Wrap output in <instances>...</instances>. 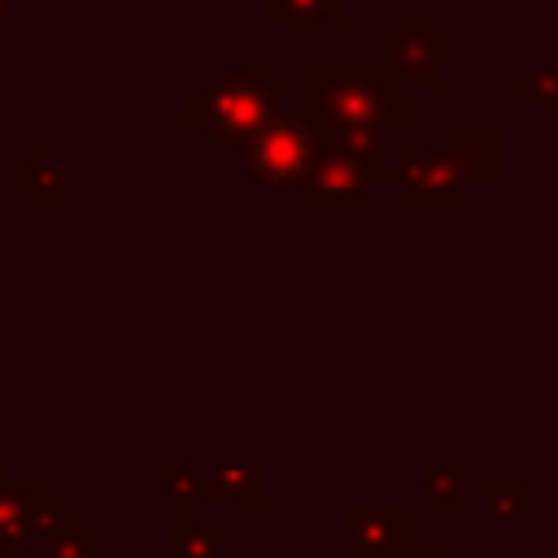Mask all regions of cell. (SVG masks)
Here are the masks:
<instances>
[{
	"instance_id": "cell-1",
	"label": "cell",
	"mask_w": 558,
	"mask_h": 558,
	"mask_svg": "<svg viewBox=\"0 0 558 558\" xmlns=\"http://www.w3.org/2000/svg\"><path fill=\"white\" fill-rule=\"evenodd\" d=\"M279 113L283 87L266 83L262 70H209L196 92H187V118L209 144H248Z\"/></svg>"
},
{
	"instance_id": "cell-2",
	"label": "cell",
	"mask_w": 558,
	"mask_h": 558,
	"mask_svg": "<svg viewBox=\"0 0 558 558\" xmlns=\"http://www.w3.org/2000/svg\"><path fill=\"white\" fill-rule=\"evenodd\" d=\"M401 78L392 70H305V118L323 126H371L401 122Z\"/></svg>"
},
{
	"instance_id": "cell-3",
	"label": "cell",
	"mask_w": 558,
	"mask_h": 558,
	"mask_svg": "<svg viewBox=\"0 0 558 558\" xmlns=\"http://www.w3.org/2000/svg\"><path fill=\"white\" fill-rule=\"evenodd\" d=\"M314 157H318V135L305 113H296V118L279 113L244 144V170L253 183H266V187L301 183L305 170L314 166Z\"/></svg>"
},
{
	"instance_id": "cell-4",
	"label": "cell",
	"mask_w": 558,
	"mask_h": 558,
	"mask_svg": "<svg viewBox=\"0 0 558 558\" xmlns=\"http://www.w3.org/2000/svg\"><path fill=\"white\" fill-rule=\"evenodd\" d=\"M405 192V201L414 205H453L462 196V174L453 170L445 148H410L401 157V170L392 174Z\"/></svg>"
},
{
	"instance_id": "cell-5",
	"label": "cell",
	"mask_w": 558,
	"mask_h": 558,
	"mask_svg": "<svg viewBox=\"0 0 558 558\" xmlns=\"http://www.w3.org/2000/svg\"><path fill=\"white\" fill-rule=\"evenodd\" d=\"M301 187H305V201H310V205H357V201L375 187V179H371V170L357 166L353 157L331 153V148H318V157H314V166L305 170Z\"/></svg>"
},
{
	"instance_id": "cell-6",
	"label": "cell",
	"mask_w": 558,
	"mask_h": 558,
	"mask_svg": "<svg viewBox=\"0 0 558 558\" xmlns=\"http://www.w3.org/2000/svg\"><path fill=\"white\" fill-rule=\"evenodd\" d=\"M497 140L501 135H493V126H449L440 148L449 153L462 183H497V148H488Z\"/></svg>"
},
{
	"instance_id": "cell-7",
	"label": "cell",
	"mask_w": 558,
	"mask_h": 558,
	"mask_svg": "<svg viewBox=\"0 0 558 558\" xmlns=\"http://www.w3.org/2000/svg\"><path fill=\"white\" fill-rule=\"evenodd\" d=\"M388 61L401 83H440V31H388Z\"/></svg>"
},
{
	"instance_id": "cell-8",
	"label": "cell",
	"mask_w": 558,
	"mask_h": 558,
	"mask_svg": "<svg viewBox=\"0 0 558 558\" xmlns=\"http://www.w3.org/2000/svg\"><path fill=\"white\" fill-rule=\"evenodd\" d=\"M349 558H357V549L366 545V554H388L401 541V510L384 506V510H349Z\"/></svg>"
},
{
	"instance_id": "cell-9",
	"label": "cell",
	"mask_w": 558,
	"mask_h": 558,
	"mask_svg": "<svg viewBox=\"0 0 558 558\" xmlns=\"http://www.w3.org/2000/svg\"><path fill=\"white\" fill-rule=\"evenodd\" d=\"M275 26H340L344 0H266Z\"/></svg>"
},
{
	"instance_id": "cell-10",
	"label": "cell",
	"mask_w": 558,
	"mask_h": 558,
	"mask_svg": "<svg viewBox=\"0 0 558 558\" xmlns=\"http://www.w3.org/2000/svg\"><path fill=\"white\" fill-rule=\"evenodd\" d=\"M218 527H170V558H218Z\"/></svg>"
},
{
	"instance_id": "cell-11",
	"label": "cell",
	"mask_w": 558,
	"mask_h": 558,
	"mask_svg": "<svg viewBox=\"0 0 558 558\" xmlns=\"http://www.w3.org/2000/svg\"><path fill=\"white\" fill-rule=\"evenodd\" d=\"M536 100H545V105H558V70H554V65H545V70H532V74H527V87H523V105H536Z\"/></svg>"
},
{
	"instance_id": "cell-12",
	"label": "cell",
	"mask_w": 558,
	"mask_h": 558,
	"mask_svg": "<svg viewBox=\"0 0 558 558\" xmlns=\"http://www.w3.org/2000/svg\"><path fill=\"white\" fill-rule=\"evenodd\" d=\"M423 493H427L432 501H449V497H458V493H462L458 471H445V466L436 471V466H432V471H427V488H423Z\"/></svg>"
},
{
	"instance_id": "cell-13",
	"label": "cell",
	"mask_w": 558,
	"mask_h": 558,
	"mask_svg": "<svg viewBox=\"0 0 558 558\" xmlns=\"http://www.w3.org/2000/svg\"><path fill=\"white\" fill-rule=\"evenodd\" d=\"M52 558H105V549H87L78 536H57L52 541Z\"/></svg>"
},
{
	"instance_id": "cell-14",
	"label": "cell",
	"mask_w": 558,
	"mask_h": 558,
	"mask_svg": "<svg viewBox=\"0 0 558 558\" xmlns=\"http://www.w3.org/2000/svg\"><path fill=\"white\" fill-rule=\"evenodd\" d=\"M484 501H488V510H484V519H501V493H497V484L493 488H484ZM506 514H519V493H506Z\"/></svg>"
},
{
	"instance_id": "cell-15",
	"label": "cell",
	"mask_w": 558,
	"mask_h": 558,
	"mask_svg": "<svg viewBox=\"0 0 558 558\" xmlns=\"http://www.w3.org/2000/svg\"><path fill=\"white\" fill-rule=\"evenodd\" d=\"M397 558H440V549L436 545H427V549H401Z\"/></svg>"
}]
</instances>
